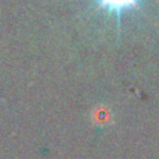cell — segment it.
<instances>
[{"instance_id": "1", "label": "cell", "mask_w": 159, "mask_h": 159, "mask_svg": "<svg viewBox=\"0 0 159 159\" xmlns=\"http://www.w3.org/2000/svg\"><path fill=\"white\" fill-rule=\"evenodd\" d=\"M138 2L140 0H96L101 8L106 10L107 13L116 14V16H120L121 13L135 8Z\"/></svg>"}]
</instances>
